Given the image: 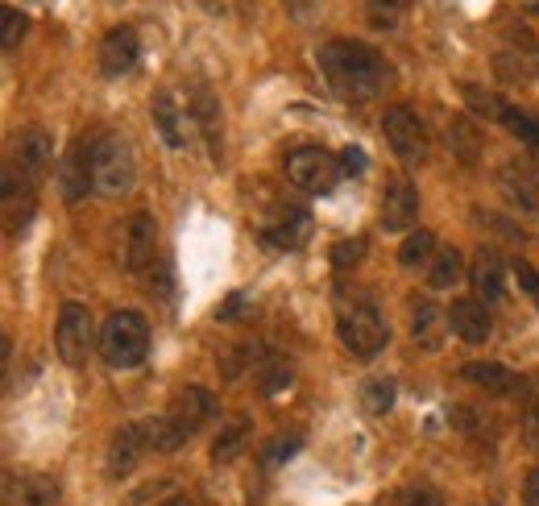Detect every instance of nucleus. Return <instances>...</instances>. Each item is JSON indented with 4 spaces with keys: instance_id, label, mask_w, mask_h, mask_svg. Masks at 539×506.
<instances>
[{
    "instance_id": "1",
    "label": "nucleus",
    "mask_w": 539,
    "mask_h": 506,
    "mask_svg": "<svg viewBox=\"0 0 539 506\" xmlns=\"http://www.w3.org/2000/svg\"><path fill=\"white\" fill-rule=\"evenodd\" d=\"M54 137L42 125H30L13 137L9 146V166H5V233L17 237L34 216L38 204V183L50 171Z\"/></svg>"
},
{
    "instance_id": "2",
    "label": "nucleus",
    "mask_w": 539,
    "mask_h": 506,
    "mask_svg": "<svg viewBox=\"0 0 539 506\" xmlns=\"http://www.w3.org/2000/svg\"><path fill=\"white\" fill-rule=\"evenodd\" d=\"M316 63H320L324 83L345 104H370L386 92V83H390V63L365 42L332 38V42L320 46Z\"/></svg>"
},
{
    "instance_id": "3",
    "label": "nucleus",
    "mask_w": 539,
    "mask_h": 506,
    "mask_svg": "<svg viewBox=\"0 0 539 506\" xmlns=\"http://www.w3.org/2000/svg\"><path fill=\"white\" fill-rule=\"evenodd\" d=\"M336 336L357 361H374L390 341V328L378 312V303L365 291H340L336 295Z\"/></svg>"
},
{
    "instance_id": "4",
    "label": "nucleus",
    "mask_w": 539,
    "mask_h": 506,
    "mask_svg": "<svg viewBox=\"0 0 539 506\" xmlns=\"http://www.w3.org/2000/svg\"><path fill=\"white\" fill-rule=\"evenodd\" d=\"M150 353V324L141 312H108L100 324V357L108 370H133Z\"/></svg>"
},
{
    "instance_id": "5",
    "label": "nucleus",
    "mask_w": 539,
    "mask_h": 506,
    "mask_svg": "<svg viewBox=\"0 0 539 506\" xmlns=\"http://www.w3.org/2000/svg\"><path fill=\"white\" fill-rule=\"evenodd\" d=\"M137 183V158L121 133H104L92 146V187L104 200H121Z\"/></svg>"
},
{
    "instance_id": "6",
    "label": "nucleus",
    "mask_w": 539,
    "mask_h": 506,
    "mask_svg": "<svg viewBox=\"0 0 539 506\" xmlns=\"http://www.w3.org/2000/svg\"><path fill=\"white\" fill-rule=\"evenodd\" d=\"M282 171H287V183L299 187L303 195H328L345 175V162L324 146H295L282 162Z\"/></svg>"
},
{
    "instance_id": "7",
    "label": "nucleus",
    "mask_w": 539,
    "mask_h": 506,
    "mask_svg": "<svg viewBox=\"0 0 539 506\" xmlns=\"http://www.w3.org/2000/svg\"><path fill=\"white\" fill-rule=\"evenodd\" d=\"M92 349H100V332L92 324L88 303L67 299L63 312H59V324H54V353H59V361H67V365H83L92 357Z\"/></svg>"
},
{
    "instance_id": "8",
    "label": "nucleus",
    "mask_w": 539,
    "mask_h": 506,
    "mask_svg": "<svg viewBox=\"0 0 539 506\" xmlns=\"http://www.w3.org/2000/svg\"><path fill=\"white\" fill-rule=\"evenodd\" d=\"M382 137H386L390 154L403 166H419L423 158H428V129H423V121L407 104H394V108L382 112Z\"/></svg>"
},
{
    "instance_id": "9",
    "label": "nucleus",
    "mask_w": 539,
    "mask_h": 506,
    "mask_svg": "<svg viewBox=\"0 0 539 506\" xmlns=\"http://www.w3.org/2000/svg\"><path fill=\"white\" fill-rule=\"evenodd\" d=\"M92 146L88 137H75V142L63 150L59 166H54V183H59V195H63V204H79L92 187Z\"/></svg>"
},
{
    "instance_id": "10",
    "label": "nucleus",
    "mask_w": 539,
    "mask_h": 506,
    "mask_svg": "<svg viewBox=\"0 0 539 506\" xmlns=\"http://www.w3.org/2000/svg\"><path fill=\"white\" fill-rule=\"evenodd\" d=\"M258 237L274 249H299L311 237V212L299 204H274L270 216L258 224Z\"/></svg>"
},
{
    "instance_id": "11",
    "label": "nucleus",
    "mask_w": 539,
    "mask_h": 506,
    "mask_svg": "<svg viewBox=\"0 0 539 506\" xmlns=\"http://www.w3.org/2000/svg\"><path fill=\"white\" fill-rule=\"evenodd\" d=\"M187 108H191V121H195V129H200V137L208 142V154L220 162V154H224L220 100H216V92L208 88L204 79H191V88H187Z\"/></svg>"
},
{
    "instance_id": "12",
    "label": "nucleus",
    "mask_w": 539,
    "mask_h": 506,
    "mask_svg": "<svg viewBox=\"0 0 539 506\" xmlns=\"http://www.w3.org/2000/svg\"><path fill=\"white\" fill-rule=\"evenodd\" d=\"M154 249H158V224H154V216H150V212L129 216L125 233H121V266H125L129 274L150 270Z\"/></svg>"
},
{
    "instance_id": "13",
    "label": "nucleus",
    "mask_w": 539,
    "mask_h": 506,
    "mask_svg": "<svg viewBox=\"0 0 539 506\" xmlns=\"http://www.w3.org/2000/svg\"><path fill=\"white\" fill-rule=\"evenodd\" d=\"M498 191H502V200L523 212V216H539V175L531 171L527 162H502L498 166Z\"/></svg>"
},
{
    "instance_id": "14",
    "label": "nucleus",
    "mask_w": 539,
    "mask_h": 506,
    "mask_svg": "<svg viewBox=\"0 0 539 506\" xmlns=\"http://www.w3.org/2000/svg\"><path fill=\"white\" fill-rule=\"evenodd\" d=\"M166 415L175 419V428L191 440V436H200L216 419V395H212V390H204V386H187V390H179V395H175V403H170Z\"/></svg>"
},
{
    "instance_id": "15",
    "label": "nucleus",
    "mask_w": 539,
    "mask_h": 506,
    "mask_svg": "<svg viewBox=\"0 0 539 506\" xmlns=\"http://www.w3.org/2000/svg\"><path fill=\"white\" fill-rule=\"evenodd\" d=\"M141 59V42H137V30L133 25H112L100 42V75L104 79H121L137 67Z\"/></svg>"
},
{
    "instance_id": "16",
    "label": "nucleus",
    "mask_w": 539,
    "mask_h": 506,
    "mask_svg": "<svg viewBox=\"0 0 539 506\" xmlns=\"http://www.w3.org/2000/svg\"><path fill=\"white\" fill-rule=\"evenodd\" d=\"M444 312H448V328L457 341H465V345H486L490 341L494 320H490V307L481 299H452Z\"/></svg>"
},
{
    "instance_id": "17",
    "label": "nucleus",
    "mask_w": 539,
    "mask_h": 506,
    "mask_svg": "<svg viewBox=\"0 0 539 506\" xmlns=\"http://www.w3.org/2000/svg\"><path fill=\"white\" fill-rule=\"evenodd\" d=\"M382 229L386 233H411V224L419 220V191L407 179H394L382 187Z\"/></svg>"
},
{
    "instance_id": "18",
    "label": "nucleus",
    "mask_w": 539,
    "mask_h": 506,
    "mask_svg": "<svg viewBox=\"0 0 539 506\" xmlns=\"http://www.w3.org/2000/svg\"><path fill=\"white\" fill-rule=\"evenodd\" d=\"M150 117H154V129L158 137L170 146V150H183L187 146V133H191V108L175 100V92H158L150 100Z\"/></svg>"
},
{
    "instance_id": "19",
    "label": "nucleus",
    "mask_w": 539,
    "mask_h": 506,
    "mask_svg": "<svg viewBox=\"0 0 539 506\" xmlns=\"http://www.w3.org/2000/svg\"><path fill=\"white\" fill-rule=\"evenodd\" d=\"M5 506H59V482L50 473H5Z\"/></svg>"
},
{
    "instance_id": "20",
    "label": "nucleus",
    "mask_w": 539,
    "mask_h": 506,
    "mask_svg": "<svg viewBox=\"0 0 539 506\" xmlns=\"http://www.w3.org/2000/svg\"><path fill=\"white\" fill-rule=\"evenodd\" d=\"M146 453H150V444H146V432H141V419H137V424H125L117 436H112V444H108V461H104L108 477H112V482L129 477Z\"/></svg>"
},
{
    "instance_id": "21",
    "label": "nucleus",
    "mask_w": 539,
    "mask_h": 506,
    "mask_svg": "<svg viewBox=\"0 0 539 506\" xmlns=\"http://www.w3.org/2000/svg\"><path fill=\"white\" fill-rule=\"evenodd\" d=\"M469 287H473V299H481V303H498L502 295H506V266H502V258L494 249H486L481 245L477 253H473V266H469Z\"/></svg>"
},
{
    "instance_id": "22",
    "label": "nucleus",
    "mask_w": 539,
    "mask_h": 506,
    "mask_svg": "<svg viewBox=\"0 0 539 506\" xmlns=\"http://www.w3.org/2000/svg\"><path fill=\"white\" fill-rule=\"evenodd\" d=\"M465 378L473 382V386H481L486 395H527V382L515 374V370H506V365H498V361H469L465 365Z\"/></svg>"
},
{
    "instance_id": "23",
    "label": "nucleus",
    "mask_w": 539,
    "mask_h": 506,
    "mask_svg": "<svg viewBox=\"0 0 539 506\" xmlns=\"http://www.w3.org/2000/svg\"><path fill=\"white\" fill-rule=\"evenodd\" d=\"M444 328H448V312H440L432 299H411V336H415V345L436 353Z\"/></svg>"
},
{
    "instance_id": "24",
    "label": "nucleus",
    "mask_w": 539,
    "mask_h": 506,
    "mask_svg": "<svg viewBox=\"0 0 539 506\" xmlns=\"http://www.w3.org/2000/svg\"><path fill=\"white\" fill-rule=\"evenodd\" d=\"M461 278H469L461 249H457V245L436 249V258H432V266H428V287H432V291H452V287L461 283Z\"/></svg>"
},
{
    "instance_id": "25",
    "label": "nucleus",
    "mask_w": 539,
    "mask_h": 506,
    "mask_svg": "<svg viewBox=\"0 0 539 506\" xmlns=\"http://www.w3.org/2000/svg\"><path fill=\"white\" fill-rule=\"evenodd\" d=\"M249 440H253V424L241 415V419H233V424H224L220 428V436L212 440V461L216 465H229V461H237L245 448H249Z\"/></svg>"
},
{
    "instance_id": "26",
    "label": "nucleus",
    "mask_w": 539,
    "mask_h": 506,
    "mask_svg": "<svg viewBox=\"0 0 539 506\" xmlns=\"http://www.w3.org/2000/svg\"><path fill=\"white\" fill-rule=\"evenodd\" d=\"M141 432H146L150 453H179V448L187 444V436L175 428V419H170L166 411H162V415H150V419H141Z\"/></svg>"
},
{
    "instance_id": "27",
    "label": "nucleus",
    "mask_w": 539,
    "mask_h": 506,
    "mask_svg": "<svg viewBox=\"0 0 539 506\" xmlns=\"http://www.w3.org/2000/svg\"><path fill=\"white\" fill-rule=\"evenodd\" d=\"M436 233L432 229H411L407 233V241L399 245V266L403 270H419V266H432V258H436Z\"/></svg>"
},
{
    "instance_id": "28",
    "label": "nucleus",
    "mask_w": 539,
    "mask_h": 506,
    "mask_svg": "<svg viewBox=\"0 0 539 506\" xmlns=\"http://www.w3.org/2000/svg\"><path fill=\"white\" fill-rule=\"evenodd\" d=\"M461 96H465V104H469V112L473 117H481V121H498L502 125V117H506V100H498L494 92H486V88H477V83H465L461 88Z\"/></svg>"
},
{
    "instance_id": "29",
    "label": "nucleus",
    "mask_w": 539,
    "mask_h": 506,
    "mask_svg": "<svg viewBox=\"0 0 539 506\" xmlns=\"http://www.w3.org/2000/svg\"><path fill=\"white\" fill-rule=\"evenodd\" d=\"M494 75H498L502 83H527V79H535L531 59H527V46H523V50H502V54H494Z\"/></svg>"
},
{
    "instance_id": "30",
    "label": "nucleus",
    "mask_w": 539,
    "mask_h": 506,
    "mask_svg": "<svg viewBox=\"0 0 539 506\" xmlns=\"http://www.w3.org/2000/svg\"><path fill=\"white\" fill-rule=\"evenodd\" d=\"M361 407L370 415H386L394 407V382L390 378H365L361 382Z\"/></svg>"
},
{
    "instance_id": "31",
    "label": "nucleus",
    "mask_w": 539,
    "mask_h": 506,
    "mask_svg": "<svg viewBox=\"0 0 539 506\" xmlns=\"http://www.w3.org/2000/svg\"><path fill=\"white\" fill-rule=\"evenodd\" d=\"M502 125H506L510 133H515L531 154H539V117H531V112H519V108H506Z\"/></svg>"
},
{
    "instance_id": "32",
    "label": "nucleus",
    "mask_w": 539,
    "mask_h": 506,
    "mask_svg": "<svg viewBox=\"0 0 539 506\" xmlns=\"http://www.w3.org/2000/svg\"><path fill=\"white\" fill-rule=\"evenodd\" d=\"M448 146L457 150V158H461L465 166H473L477 154H481V146H477V129H473L469 121H452V125H448Z\"/></svg>"
},
{
    "instance_id": "33",
    "label": "nucleus",
    "mask_w": 539,
    "mask_h": 506,
    "mask_svg": "<svg viewBox=\"0 0 539 506\" xmlns=\"http://www.w3.org/2000/svg\"><path fill=\"white\" fill-rule=\"evenodd\" d=\"M291 365L287 361H266L262 370H258V382H262V395H278V390H287L291 386Z\"/></svg>"
},
{
    "instance_id": "34",
    "label": "nucleus",
    "mask_w": 539,
    "mask_h": 506,
    "mask_svg": "<svg viewBox=\"0 0 539 506\" xmlns=\"http://www.w3.org/2000/svg\"><path fill=\"white\" fill-rule=\"evenodd\" d=\"M21 38H25V13L13 9V5H5V9H0V46L13 50Z\"/></svg>"
},
{
    "instance_id": "35",
    "label": "nucleus",
    "mask_w": 539,
    "mask_h": 506,
    "mask_svg": "<svg viewBox=\"0 0 539 506\" xmlns=\"http://www.w3.org/2000/svg\"><path fill=\"white\" fill-rule=\"evenodd\" d=\"M394 506H444V498H440L436 486L415 482V486H403L399 494H394Z\"/></svg>"
},
{
    "instance_id": "36",
    "label": "nucleus",
    "mask_w": 539,
    "mask_h": 506,
    "mask_svg": "<svg viewBox=\"0 0 539 506\" xmlns=\"http://www.w3.org/2000/svg\"><path fill=\"white\" fill-rule=\"evenodd\" d=\"M361 258H365V241H361V237H345V241L332 245V266H336V270H349V266H357Z\"/></svg>"
},
{
    "instance_id": "37",
    "label": "nucleus",
    "mask_w": 539,
    "mask_h": 506,
    "mask_svg": "<svg viewBox=\"0 0 539 506\" xmlns=\"http://www.w3.org/2000/svg\"><path fill=\"white\" fill-rule=\"evenodd\" d=\"M295 453H299V436H274V440L266 444L262 457H266V469H278L282 461H291Z\"/></svg>"
},
{
    "instance_id": "38",
    "label": "nucleus",
    "mask_w": 539,
    "mask_h": 506,
    "mask_svg": "<svg viewBox=\"0 0 539 506\" xmlns=\"http://www.w3.org/2000/svg\"><path fill=\"white\" fill-rule=\"evenodd\" d=\"M515 278H519V287H523L531 299H539V270H535V266L515 262Z\"/></svg>"
},
{
    "instance_id": "39",
    "label": "nucleus",
    "mask_w": 539,
    "mask_h": 506,
    "mask_svg": "<svg viewBox=\"0 0 539 506\" xmlns=\"http://www.w3.org/2000/svg\"><path fill=\"white\" fill-rule=\"evenodd\" d=\"M523 432H527V444L539 448V399H531L523 411Z\"/></svg>"
},
{
    "instance_id": "40",
    "label": "nucleus",
    "mask_w": 539,
    "mask_h": 506,
    "mask_svg": "<svg viewBox=\"0 0 539 506\" xmlns=\"http://www.w3.org/2000/svg\"><path fill=\"white\" fill-rule=\"evenodd\" d=\"M282 5H287V13L295 21H311V17H316V9H320V0H282Z\"/></svg>"
},
{
    "instance_id": "41",
    "label": "nucleus",
    "mask_w": 539,
    "mask_h": 506,
    "mask_svg": "<svg viewBox=\"0 0 539 506\" xmlns=\"http://www.w3.org/2000/svg\"><path fill=\"white\" fill-rule=\"evenodd\" d=\"M523 506H539V465L527 469L523 477Z\"/></svg>"
},
{
    "instance_id": "42",
    "label": "nucleus",
    "mask_w": 539,
    "mask_h": 506,
    "mask_svg": "<svg viewBox=\"0 0 539 506\" xmlns=\"http://www.w3.org/2000/svg\"><path fill=\"white\" fill-rule=\"evenodd\" d=\"M245 295H229V303H224L220 307V312H216V320H224V324H229V320H241V312H245Z\"/></svg>"
},
{
    "instance_id": "43",
    "label": "nucleus",
    "mask_w": 539,
    "mask_h": 506,
    "mask_svg": "<svg viewBox=\"0 0 539 506\" xmlns=\"http://www.w3.org/2000/svg\"><path fill=\"white\" fill-rule=\"evenodd\" d=\"M340 162H345V171H353V175H361L365 166H370V162H365V154H361L357 146H349L345 154H340Z\"/></svg>"
},
{
    "instance_id": "44",
    "label": "nucleus",
    "mask_w": 539,
    "mask_h": 506,
    "mask_svg": "<svg viewBox=\"0 0 539 506\" xmlns=\"http://www.w3.org/2000/svg\"><path fill=\"white\" fill-rule=\"evenodd\" d=\"M158 506H195V502H191L187 494H170V498H162Z\"/></svg>"
},
{
    "instance_id": "45",
    "label": "nucleus",
    "mask_w": 539,
    "mask_h": 506,
    "mask_svg": "<svg viewBox=\"0 0 539 506\" xmlns=\"http://www.w3.org/2000/svg\"><path fill=\"white\" fill-rule=\"evenodd\" d=\"M527 59H531V71H535V79H539V46H527Z\"/></svg>"
},
{
    "instance_id": "46",
    "label": "nucleus",
    "mask_w": 539,
    "mask_h": 506,
    "mask_svg": "<svg viewBox=\"0 0 539 506\" xmlns=\"http://www.w3.org/2000/svg\"><path fill=\"white\" fill-rule=\"evenodd\" d=\"M394 5H407V0H394Z\"/></svg>"
},
{
    "instance_id": "47",
    "label": "nucleus",
    "mask_w": 539,
    "mask_h": 506,
    "mask_svg": "<svg viewBox=\"0 0 539 506\" xmlns=\"http://www.w3.org/2000/svg\"><path fill=\"white\" fill-rule=\"evenodd\" d=\"M481 506H494V502H481Z\"/></svg>"
}]
</instances>
